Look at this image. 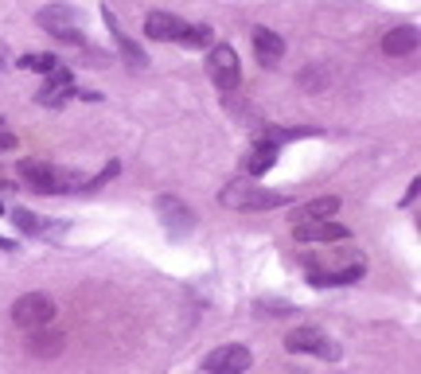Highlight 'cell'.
Instances as JSON below:
<instances>
[{
  "label": "cell",
  "instance_id": "6da1fadb",
  "mask_svg": "<svg viewBox=\"0 0 421 374\" xmlns=\"http://www.w3.org/2000/svg\"><path fill=\"white\" fill-rule=\"evenodd\" d=\"M16 172H20V180L39 195H62V191H74V187L82 183L74 172H62V168H55V164H47V160H20Z\"/></svg>",
  "mask_w": 421,
  "mask_h": 374
},
{
  "label": "cell",
  "instance_id": "7a4b0ae2",
  "mask_svg": "<svg viewBox=\"0 0 421 374\" xmlns=\"http://www.w3.org/2000/svg\"><path fill=\"white\" fill-rule=\"evenodd\" d=\"M218 203L230 207V211H273V207H285L289 199L281 191L253 187V183H230V187L218 191Z\"/></svg>",
  "mask_w": 421,
  "mask_h": 374
},
{
  "label": "cell",
  "instance_id": "3957f363",
  "mask_svg": "<svg viewBox=\"0 0 421 374\" xmlns=\"http://www.w3.org/2000/svg\"><path fill=\"white\" fill-rule=\"evenodd\" d=\"M12 320L24 331H39V327H47L55 320V301H51L47 292H27V296H20L12 304Z\"/></svg>",
  "mask_w": 421,
  "mask_h": 374
},
{
  "label": "cell",
  "instance_id": "277c9868",
  "mask_svg": "<svg viewBox=\"0 0 421 374\" xmlns=\"http://www.w3.org/2000/svg\"><path fill=\"white\" fill-rule=\"evenodd\" d=\"M36 20H39V27H43V32H51V36L62 39V43H82V32H78L82 16L74 12L71 4H47Z\"/></svg>",
  "mask_w": 421,
  "mask_h": 374
},
{
  "label": "cell",
  "instance_id": "5b68a950",
  "mask_svg": "<svg viewBox=\"0 0 421 374\" xmlns=\"http://www.w3.org/2000/svg\"><path fill=\"white\" fill-rule=\"evenodd\" d=\"M207 71H211V82L218 86V90H238L242 82V71H238V55H234V47L230 43H215L211 47V55H207Z\"/></svg>",
  "mask_w": 421,
  "mask_h": 374
},
{
  "label": "cell",
  "instance_id": "8992f818",
  "mask_svg": "<svg viewBox=\"0 0 421 374\" xmlns=\"http://www.w3.org/2000/svg\"><path fill=\"white\" fill-rule=\"evenodd\" d=\"M285 351L293 355H320V359H339V347L320 331V327H293L285 336Z\"/></svg>",
  "mask_w": 421,
  "mask_h": 374
},
{
  "label": "cell",
  "instance_id": "52a82bcc",
  "mask_svg": "<svg viewBox=\"0 0 421 374\" xmlns=\"http://www.w3.org/2000/svg\"><path fill=\"white\" fill-rule=\"evenodd\" d=\"M250 362H253L250 351L242 343H223V347H215L203 359V371L207 374H242V371H250Z\"/></svg>",
  "mask_w": 421,
  "mask_h": 374
},
{
  "label": "cell",
  "instance_id": "ba28073f",
  "mask_svg": "<svg viewBox=\"0 0 421 374\" xmlns=\"http://www.w3.org/2000/svg\"><path fill=\"white\" fill-rule=\"evenodd\" d=\"M157 215H160V222H164V230H168L172 238H187L192 226H195L192 211H187L176 195H160L157 199Z\"/></svg>",
  "mask_w": 421,
  "mask_h": 374
},
{
  "label": "cell",
  "instance_id": "9c48e42d",
  "mask_svg": "<svg viewBox=\"0 0 421 374\" xmlns=\"http://www.w3.org/2000/svg\"><path fill=\"white\" fill-rule=\"evenodd\" d=\"M78 94L74 90V78H71V71L67 67H55L51 74H43V86H39V94H36V102L39 106H62V102H71V97Z\"/></svg>",
  "mask_w": 421,
  "mask_h": 374
},
{
  "label": "cell",
  "instance_id": "30bf717a",
  "mask_svg": "<svg viewBox=\"0 0 421 374\" xmlns=\"http://www.w3.org/2000/svg\"><path fill=\"white\" fill-rule=\"evenodd\" d=\"M145 36L157 39V43H183V36H187V24H183L180 16H172V12H148Z\"/></svg>",
  "mask_w": 421,
  "mask_h": 374
},
{
  "label": "cell",
  "instance_id": "8fae6325",
  "mask_svg": "<svg viewBox=\"0 0 421 374\" xmlns=\"http://www.w3.org/2000/svg\"><path fill=\"white\" fill-rule=\"evenodd\" d=\"M297 238L301 242H343L351 238V230L343 222H332V218H308V222H297Z\"/></svg>",
  "mask_w": 421,
  "mask_h": 374
},
{
  "label": "cell",
  "instance_id": "7c38bea8",
  "mask_svg": "<svg viewBox=\"0 0 421 374\" xmlns=\"http://www.w3.org/2000/svg\"><path fill=\"white\" fill-rule=\"evenodd\" d=\"M418 43H421V32H418V27H409V24H402V27H394V32H386V36H383V51H386V55H394V59L413 55Z\"/></svg>",
  "mask_w": 421,
  "mask_h": 374
},
{
  "label": "cell",
  "instance_id": "4fadbf2b",
  "mask_svg": "<svg viewBox=\"0 0 421 374\" xmlns=\"http://www.w3.org/2000/svg\"><path fill=\"white\" fill-rule=\"evenodd\" d=\"M253 51H258L262 67H277V62H281V55H285V39L277 36V32L258 27V32H253Z\"/></svg>",
  "mask_w": 421,
  "mask_h": 374
},
{
  "label": "cell",
  "instance_id": "5bb4252c",
  "mask_svg": "<svg viewBox=\"0 0 421 374\" xmlns=\"http://www.w3.org/2000/svg\"><path fill=\"white\" fill-rule=\"evenodd\" d=\"M102 20H106L109 24V32H113V39H117V47H121V55H125V62H129V67H145V51L137 47V43H133L129 36H125V32H121V24H117V16L109 12V8H102Z\"/></svg>",
  "mask_w": 421,
  "mask_h": 374
},
{
  "label": "cell",
  "instance_id": "9a60e30c",
  "mask_svg": "<svg viewBox=\"0 0 421 374\" xmlns=\"http://www.w3.org/2000/svg\"><path fill=\"white\" fill-rule=\"evenodd\" d=\"M363 269L367 266H363V257H359V261H351L348 269H339V273H312L308 281H312L316 289H339V285H355V281L363 277Z\"/></svg>",
  "mask_w": 421,
  "mask_h": 374
},
{
  "label": "cell",
  "instance_id": "2e32d148",
  "mask_svg": "<svg viewBox=\"0 0 421 374\" xmlns=\"http://www.w3.org/2000/svg\"><path fill=\"white\" fill-rule=\"evenodd\" d=\"M273 164H277V148L258 141V145L250 148V156L242 160V172H246V176H265V172L273 168Z\"/></svg>",
  "mask_w": 421,
  "mask_h": 374
},
{
  "label": "cell",
  "instance_id": "e0dca14e",
  "mask_svg": "<svg viewBox=\"0 0 421 374\" xmlns=\"http://www.w3.org/2000/svg\"><path fill=\"white\" fill-rule=\"evenodd\" d=\"M336 211H339L336 195H320V199H312V203L297 207V218H301V222H308V218H332Z\"/></svg>",
  "mask_w": 421,
  "mask_h": 374
},
{
  "label": "cell",
  "instance_id": "ac0fdd59",
  "mask_svg": "<svg viewBox=\"0 0 421 374\" xmlns=\"http://www.w3.org/2000/svg\"><path fill=\"white\" fill-rule=\"evenodd\" d=\"M312 129H277V125H265L262 133H258V141L262 145H273V148H281L285 141H297V137H308Z\"/></svg>",
  "mask_w": 421,
  "mask_h": 374
},
{
  "label": "cell",
  "instance_id": "d6986e66",
  "mask_svg": "<svg viewBox=\"0 0 421 374\" xmlns=\"http://www.w3.org/2000/svg\"><path fill=\"white\" fill-rule=\"evenodd\" d=\"M12 222L24 230V234H36V238L39 234H47V222H39V215H32V211H24V207H16L12 211Z\"/></svg>",
  "mask_w": 421,
  "mask_h": 374
},
{
  "label": "cell",
  "instance_id": "ffe728a7",
  "mask_svg": "<svg viewBox=\"0 0 421 374\" xmlns=\"http://www.w3.org/2000/svg\"><path fill=\"white\" fill-rule=\"evenodd\" d=\"M16 67H20V71H36V74H51L59 67V59H55V55H24Z\"/></svg>",
  "mask_w": 421,
  "mask_h": 374
},
{
  "label": "cell",
  "instance_id": "44dd1931",
  "mask_svg": "<svg viewBox=\"0 0 421 374\" xmlns=\"http://www.w3.org/2000/svg\"><path fill=\"white\" fill-rule=\"evenodd\" d=\"M183 43H187V47H215V32H211L207 24L187 27V36H183Z\"/></svg>",
  "mask_w": 421,
  "mask_h": 374
},
{
  "label": "cell",
  "instance_id": "7402d4cb",
  "mask_svg": "<svg viewBox=\"0 0 421 374\" xmlns=\"http://www.w3.org/2000/svg\"><path fill=\"white\" fill-rule=\"evenodd\" d=\"M253 308H258V316H285V312H293L285 301H258Z\"/></svg>",
  "mask_w": 421,
  "mask_h": 374
},
{
  "label": "cell",
  "instance_id": "603a6c76",
  "mask_svg": "<svg viewBox=\"0 0 421 374\" xmlns=\"http://www.w3.org/2000/svg\"><path fill=\"white\" fill-rule=\"evenodd\" d=\"M113 176H117V164H113V160H109L106 168L98 172L94 180H86V183H82V187H102V183H106V180H113Z\"/></svg>",
  "mask_w": 421,
  "mask_h": 374
},
{
  "label": "cell",
  "instance_id": "cb8c5ba5",
  "mask_svg": "<svg viewBox=\"0 0 421 374\" xmlns=\"http://www.w3.org/2000/svg\"><path fill=\"white\" fill-rule=\"evenodd\" d=\"M301 82H304V86H312V90H316V86H320V74H316V71H304V74H301Z\"/></svg>",
  "mask_w": 421,
  "mask_h": 374
},
{
  "label": "cell",
  "instance_id": "d4e9b609",
  "mask_svg": "<svg viewBox=\"0 0 421 374\" xmlns=\"http://www.w3.org/2000/svg\"><path fill=\"white\" fill-rule=\"evenodd\" d=\"M421 191V180H413V183H409V191H406V199H402V203H413V195H418Z\"/></svg>",
  "mask_w": 421,
  "mask_h": 374
},
{
  "label": "cell",
  "instance_id": "484cf974",
  "mask_svg": "<svg viewBox=\"0 0 421 374\" xmlns=\"http://www.w3.org/2000/svg\"><path fill=\"white\" fill-rule=\"evenodd\" d=\"M8 71V47H4V43H0V74Z\"/></svg>",
  "mask_w": 421,
  "mask_h": 374
},
{
  "label": "cell",
  "instance_id": "4316f807",
  "mask_svg": "<svg viewBox=\"0 0 421 374\" xmlns=\"http://www.w3.org/2000/svg\"><path fill=\"white\" fill-rule=\"evenodd\" d=\"M0 211H4V207H0Z\"/></svg>",
  "mask_w": 421,
  "mask_h": 374
}]
</instances>
